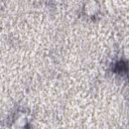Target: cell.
I'll return each mask as SVG.
<instances>
[{"mask_svg":"<svg viewBox=\"0 0 129 129\" xmlns=\"http://www.w3.org/2000/svg\"><path fill=\"white\" fill-rule=\"evenodd\" d=\"M28 117L24 112H17L13 118V127L23 128L28 126Z\"/></svg>","mask_w":129,"mask_h":129,"instance_id":"1","label":"cell"},{"mask_svg":"<svg viewBox=\"0 0 129 129\" xmlns=\"http://www.w3.org/2000/svg\"><path fill=\"white\" fill-rule=\"evenodd\" d=\"M114 71H115L117 74H125V73H127V71H128V66H127V63H125L124 61L119 60V61H117V62L115 63Z\"/></svg>","mask_w":129,"mask_h":129,"instance_id":"3","label":"cell"},{"mask_svg":"<svg viewBox=\"0 0 129 129\" xmlns=\"http://www.w3.org/2000/svg\"><path fill=\"white\" fill-rule=\"evenodd\" d=\"M99 12V4L95 0H89L84 6V13L88 17H93L96 16Z\"/></svg>","mask_w":129,"mask_h":129,"instance_id":"2","label":"cell"}]
</instances>
